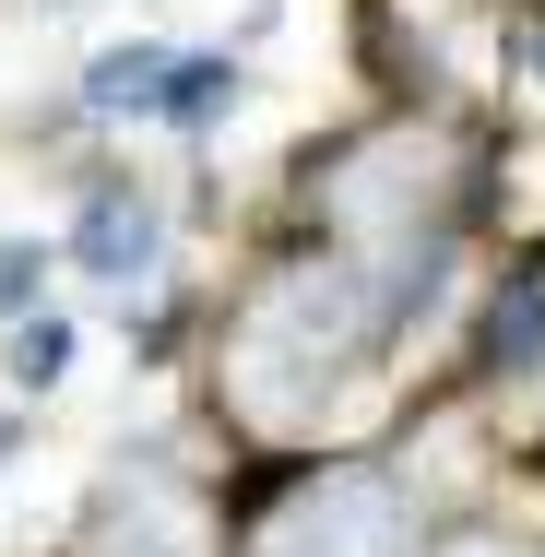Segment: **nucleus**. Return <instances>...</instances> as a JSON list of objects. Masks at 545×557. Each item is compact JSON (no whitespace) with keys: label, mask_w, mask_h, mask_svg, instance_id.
<instances>
[{"label":"nucleus","mask_w":545,"mask_h":557,"mask_svg":"<svg viewBox=\"0 0 545 557\" xmlns=\"http://www.w3.org/2000/svg\"><path fill=\"white\" fill-rule=\"evenodd\" d=\"M178 60H190L178 36H108V48L84 60V84H72V119H84V131H154Z\"/></svg>","instance_id":"3"},{"label":"nucleus","mask_w":545,"mask_h":557,"mask_svg":"<svg viewBox=\"0 0 545 557\" xmlns=\"http://www.w3.org/2000/svg\"><path fill=\"white\" fill-rule=\"evenodd\" d=\"M12 450H24V428H12V416H0V474H12Z\"/></svg>","instance_id":"8"},{"label":"nucleus","mask_w":545,"mask_h":557,"mask_svg":"<svg viewBox=\"0 0 545 557\" xmlns=\"http://www.w3.org/2000/svg\"><path fill=\"white\" fill-rule=\"evenodd\" d=\"M72 356H84V321H72V309H36V321L0 333V380H12L24 404H48V392L72 380Z\"/></svg>","instance_id":"5"},{"label":"nucleus","mask_w":545,"mask_h":557,"mask_svg":"<svg viewBox=\"0 0 545 557\" xmlns=\"http://www.w3.org/2000/svg\"><path fill=\"white\" fill-rule=\"evenodd\" d=\"M237 510V557H428L438 486L416 474V450H249L225 474Z\"/></svg>","instance_id":"1"},{"label":"nucleus","mask_w":545,"mask_h":557,"mask_svg":"<svg viewBox=\"0 0 545 557\" xmlns=\"http://www.w3.org/2000/svg\"><path fill=\"white\" fill-rule=\"evenodd\" d=\"M60 273H84L108 321L154 309L178 285V190L154 166H84V202L60 225Z\"/></svg>","instance_id":"2"},{"label":"nucleus","mask_w":545,"mask_h":557,"mask_svg":"<svg viewBox=\"0 0 545 557\" xmlns=\"http://www.w3.org/2000/svg\"><path fill=\"white\" fill-rule=\"evenodd\" d=\"M428 557H545V534H522L498 498H474V510H438Z\"/></svg>","instance_id":"6"},{"label":"nucleus","mask_w":545,"mask_h":557,"mask_svg":"<svg viewBox=\"0 0 545 557\" xmlns=\"http://www.w3.org/2000/svg\"><path fill=\"white\" fill-rule=\"evenodd\" d=\"M237 119H249V48H190L178 84H166V119H154V131H178V143L202 154V143H225Z\"/></svg>","instance_id":"4"},{"label":"nucleus","mask_w":545,"mask_h":557,"mask_svg":"<svg viewBox=\"0 0 545 557\" xmlns=\"http://www.w3.org/2000/svg\"><path fill=\"white\" fill-rule=\"evenodd\" d=\"M48 285H60V237H0V333H12V321H36V309H48Z\"/></svg>","instance_id":"7"}]
</instances>
